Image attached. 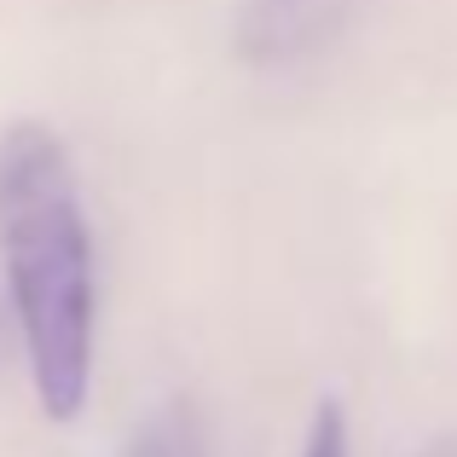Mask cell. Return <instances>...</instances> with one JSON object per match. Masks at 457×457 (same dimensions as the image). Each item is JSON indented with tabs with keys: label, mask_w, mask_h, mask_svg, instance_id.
<instances>
[{
	"label": "cell",
	"mask_w": 457,
	"mask_h": 457,
	"mask_svg": "<svg viewBox=\"0 0 457 457\" xmlns=\"http://www.w3.org/2000/svg\"><path fill=\"white\" fill-rule=\"evenodd\" d=\"M122 457H209L191 400H156L122 440Z\"/></svg>",
	"instance_id": "cell-3"
},
{
	"label": "cell",
	"mask_w": 457,
	"mask_h": 457,
	"mask_svg": "<svg viewBox=\"0 0 457 457\" xmlns=\"http://www.w3.org/2000/svg\"><path fill=\"white\" fill-rule=\"evenodd\" d=\"M417 457H457V435H446V440H435V446H423Z\"/></svg>",
	"instance_id": "cell-5"
},
{
	"label": "cell",
	"mask_w": 457,
	"mask_h": 457,
	"mask_svg": "<svg viewBox=\"0 0 457 457\" xmlns=\"http://www.w3.org/2000/svg\"><path fill=\"white\" fill-rule=\"evenodd\" d=\"M347 18V0H237L232 46L255 70H284L324 53Z\"/></svg>",
	"instance_id": "cell-2"
},
{
	"label": "cell",
	"mask_w": 457,
	"mask_h": 457,
	"mask_svg": "<svg viewBox=\"0 0 457 457\" xmlns=\"http://www.w3.org/2000/svg\"><path fill=\"white\" fill-rule=\"evenodd\" d=\"M302 457H347V411L342 400H319L307 423V440H302Z\"/></svg>",
	"instance_id": "cell-4"
},
{
	"label": "cell",
	"mask_w": 457,
	"mask_h": 457,
	"mask_svg": "<svg viewBox=\"0 0 457 457\" xmlns=\"http://www.w3.org/2000/svg\"><path fill=\"white\" fill-rule=\"evenodd\" d=\"M0 267L35 405L53 423H76L93 394L99 267L76 162L58 128L35 116L0 134Z\"/></svg>",
	"instance_id": "cell-1"
}]
</instances>
